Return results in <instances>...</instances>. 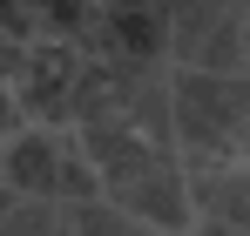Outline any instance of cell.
<instances>
[{"instance_id":"obj_1","label":"cell","mask_w":250,"mask_h":236,"mask_svg":"<svg viewBox=\"0 0 250 236\" xmlns=\"http://www.w3.org/2000/svg\"><path fill=\"white\" fill-rule=\"evenodd\" d=\"M244 162H250V149H244Z\"/></svg>"}]
</instances>
